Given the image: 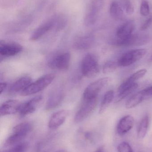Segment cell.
Here are the masks:
<instances>
[{"mask_svg":"<svg viewBox=\"0 0 152 152\" xmlns=\"http://www.w3.org/2000/svg\"><path fill=\"white\" fill-rule=\"evenodd\" d=\"M33 126L29 122H24L15 126L5 141V147L13 146L20 143L32 130Z\"/></svg>","mask_w":152,"mask_h":152,"instance_id":"1","label":"cell"},{"mask_svg":"<svg viewBox=\"0 0 152 152\" xmlns=\"http://www.w3.org/2000/svg\"><path fill=\"white\" fill-rule=\"evenodd\" d=\"M80 69L81 73L85 77H89L98 75L100 68L96 56L91 53L86 54L81 61Z\"/></svg>","mask_w":152,"mask_h":152,"instance_id":"2","label":"cell"},{"mask_svg":"<svg viewBox=\"0 0 152 152\" xmlns=\"http://www.w3.org/2000/svg\"><path fill=\"white\" fill-rule=\"evenodd\" d=\"M55 75L48 74L41 77L39 79L32 82L21 94L22 96H29L37 94L46 88L55 78Z\"/></svg>","mask_w":152,"mask_h":152,"instance_id":"3","label":"cell"},{"mask_svg":"<svg viewBox=\"0 0 152 152\" xmlns=\"http://www.w3.org/2000/svg\"><path fill=\"white\" fill-rule=\"evenodd\" d=\"M98 97L93 99H83L82 104L75 115V122L80 123L87 118L95 109Z\"/></svg>","mask_w":152,"mask_h":152,"instance_id":"4","label":"cell"},{"mask_svg":"<svg viewBox=\"0 0 152 152\" xmlns=\"http://www.w3.org/2000/svg\"><path fill=\"white\" fill-rule=\"evenodd\" d=\"M110 80L109 77L102 78L89 84L84 91L83 99H93L98 97V94L108 85Z\"/></svg>","mask_w":152,"mask_h":152,"instance_id":"5","label":"cell"},{"mask_svg":"<svg viewBox=\"0 0 152 152\" xmlns=\"http://www.w3.org/2000/svg\"><path fill=\"white\" fill-rule=\"evenodd\" d=\"M147 53L145 49L132 50L123 54L117 61L119 66L127 67L133 65L142 58Z\"/></svg>","mask_w":152,"mask_h":152,"instance_id":"6","label":"cell"},{"mask_svg":"<svg viewBox=\"0 0 152 152\" xmlns=\"http://www.w3.org/2000/svg\"><path fill=\"white\" fill-rule=\"evenodd\" d=\"M70 53H62L54 55L49 59L48 65L53 69L65 70L68 69L70 62Z\"/></svg>","mask_w":152,"mask_h":152,"instance_id":"7","label":"cell"},{"mask_svg":"<svg viewBox=\"0 0 152 152\" xmlns=\"http://www.w3.org/2000/svg\"><path fill=\"white\" fill-rule=\"evenodd\" d=\"M149 37L143 34H136L131 35L129 37L123 40L118 39L115 44L121 47H128L131 46H139L143 45L148 42Z\"/></svg>","mask_w":152,"mask_h":152,"instance_id":"8","label":"cell"},{"mask_svg":"<svg viewBox=\"0 0 152 152\" xmlns=\"http://www.w3.org/2000/svg\"><path fill=\"white\" fill-rule=\"evenodd\" d=\"M103 5V0H93L90 4L84 18L86 26H90L94 24Z\"/></svg>","mask_w":152,"mask_h":152,"instance_id":"9","label":"cell"},{"mask_svg":"<svg viewBox=\"0 0 152 152\" xmlns=\"http://www.w3.org/2000/svg\"><path fill=\"white\" fill-rule=\"evenodd\" d=\"M23 50L22 45L14 42L1 41L0 54L1 57H12L18 55Z\"/></svg>","mask_w":152,"mask_h":152,"instance_id":"10","label":"cell"},{"mask_svg":"<svg viewBox=\"0 0 152 152\" xmlns=\"http://www.w3.org/2000/svg\"><path fill=\"white\" fill-rule=\"evenodd\" d=\"M57 25V18L49 20L46 22L40 25L35 30L30 37L32 41H36L42 38L54 28H56Z\"/></svg>","mask_w":152,"mask_h":152,"instance_id":"11","label":"cell"},{"mask_svg":"<svg viewBox=\"0 0 152 152\" xmlns=\"http://www.w3.org/2000/svg\"><path fill=\"white\" fill-rule=\"evenodd\" d=\"M43 99V96H37L24 103L21 104L18 113L21 117H24L33 113L36 110Z\"/></svg>","mask_w":152,"mask_h":152,"instance_id":"12","label":"cell"},{"mask_svg":"<svg viewBox=\"0 0 152 152\" xmlns=\"http://www.w3.org/2000/svg\"><path fill=\"white\" fill-rule=\"evenodd\" d=\"M21 103L18 100H9L1 105L0 114L1 116L14 114L18 112Z\"/></svg>","mask_w":152,"mask_h":152,"instance_id":"13","label":"cell"},{"mask_svg":"<svg viewBox=\"0 0 152 152\" xmlns=\"http://www.w3.org/2000/svg\"><path fill=\"white\" fill-rule=\"evenodd\" d=\"M68 113V111L62 110L53 113L48 122L49 128L56 129L59 127L65 122Z\"/></svg>","mask_w":152,"mask_h":152,"instance_id":"14","label":"cell"},{"mask_svg":"<svg viewBox=\"0 0 152 152\" xmlns=\"http://www.w3.org/2000/svg\"><path fill=\"white\" fill-rule=\"evenodd\" d=\"M64 96V93L61 89H58L54 91L46 102V110H49L58 107L63 101Z\"/></svg>","mask_w":152,"mask_h":152,"instance_id":"15","label":"cell"},{"mask_svg":"<svg viewBox=\"0 0 152 152\" xmlns=\"http://www.w3.org/2000/svg\"><path fill=\"white\" fill-rule=\"evenodd\" d=\"M134 119L131 115H126L122 118L117 126V133L123 135L132 129L134 126Z\"/></svg>","mask_w":152,"mask_h":152,"instance_id":"16","label":"cell"},{"mask_svg":"<svg viewBox=\"0 0 152 152\" xmlns=\"http://www.w3.org/2000/svg\"><path fill=\"white\" fill-rule=\"evenodd\" d=\"M32 78L29 76H25L17 80L10 88V92L13 94L21 93L24 91L31 83Z\"/></svg>","mask_w":152,"mask_h":152,"instance_id":"17","label":"cell"},{"mask_svg":"<svg viewBox=\"0 0 152 152\" xmlns=\"http://www.w3.org/2000/svg\"><path fill=\"white\" fill-rule=\"evenodd\" d=\"M134 25L132 21H128L119 27L117 31V36L118 39L123 40L133 34Z\"/></svg>","mask_w":152,"mask_h":152,"instance_id":"18","label":"cell"},{"mask_svg":"<svg viewBox=\"0 0 152 152\" xmlns=\"http://www.w3.org/2000/svg\"><path fill=\"white\" fill-rule=\"evenodd\" d=\"M94 38L92 36L88 35L80 37L74 43V48L79 50L90 49L93 45Z\"/></svg>","mask_w":152,"mask_h":152,"instance_id":"19","label":"cell"},{"mask_svg":"<svg viewBox=\"0 0 152 152\" xmlns=\"http://www.w3.org/2000/svg\"><path fill=\"white\" fill-rule=\"evenodd\" d=\"M138 84L135 82L129 86L125 87H119L117 90V95L115 100V102H120L127 96H129V95L132 94L136 90L137 88H138Z\"/></svg>","mask_w":152,"mask_h":152,"instance_id":"20","label":"cell"},{"mask_svg":"<svg viewBox=\"0 0 152 152\" xmlns=\"http://www.w3.org/2000/svg\"><path fill=\"white\" fill-rule=\"evenodd\" d=\"M114 91L112 90H109L105 93L101 102L99 113L102 114L107 110L109 104L114 98Z\"/></svg>","mask_w":152,"mask_h":152,"instance_id":"21","label":"cell"},{"mask_svg":"<svg viewBox=\"0 0 152 152\" xmlns=\"http://www.w3.org/2000/svg\"><path fill=\"white\" fill-rule=\"evenodd\" d=\"M145 99L141 91L135 94L128 100L126 103L127 109H132L141 103Z\"/></svg>","mask_w":152,"mask_h":152,"instance_id":"22","label":"cell"},{"mask_svg":"<svg viewBox=\"0 0 152 152\" xmlns=\"http://www.w3.org/2000/svg\"><path fill=\"white\" fill-rule=\"evenodd\" d=\"M110 13L112 17L117 20H121L124 18L123 10L117 1H113L111 4Z\"/></svg>","mask_w":152,"mask_h":152,"instance_id":"23","label":"cell"},{"mask_svg":"<svg viewBox=\"0 0 152 152\" xmlns=\"http://www.w3.org/2000/svg\"><path fill=\"white\" fill-rule=\"evenodd\" d=\"M149 125V118L148 116L143 118L138 126L137 131V137L139 139H143L145 137Z\"/></svg>","mask_w":152,"mask_h":152,"instance_id":"24","label":"cell"},{"mask_svg":"<svg viewBox=\"0 0 152 152\" xmlns=\"http://www.w3.org/2000/svg\"><path fill=\"white\" fill-rule=\"evenodd\" d=\"M147 73V70L145 69H141L131 75L127 79L125 82L128 84H132L135 83V81L145 75Z\"/></svg>","mask_w":152,"mask_h":152,"instance_id":"25","label":"cell"},{"mask_svg":"<svg viewBox=\"0 0 152 152\" xmlns=\"http://www.w3.org/2000/svg\"><path fill=\"white\" fill-rule=\"evenodd\" d=\"M119 66L118 62L113 61H109L105 63L103 67V71L104 74H109L116 71Z\"/></svg>","mask_w":152,"mask_h":152,"instance_id":"26","label":"cell"},{"mask_svg":"<svg viewBox=\"0 0 152 152\" xmlns=\"http://www.w3.org/2000/svg\"><path fill=\"white\" fill-rule=\"evenodd\" d=\"M27 148V144L26 143H20L11 149L2 152H26Z\"/></svg>","mask_w":152,"mask_h":152,"instance_id":"27","label":"cell"},{"mask_svg":"<svg viewBox=\"0 0 152 152\" xmlns=\"http://www.w3.org/2000/svg\"><path fill=\"white\" fill-rule=\"evenodd\" d=\"M140 13L144 16H147L150 13V6L149 3L145 0H144L141 3L140 7Z\"/></svg>","mask_w":152,"mask_h":152,"instance_id":"28","label":"cell"},{"mask_svg":"<svg viewBox=\"0 0 152 152\" xmlns=\"http://www.w3.org/2000/svg\"><path fill=\"white\" fill-rule=\"evenodd\" d=\"M118 152H133L132 147L129 144L126 142L120 143L117 147Z\"/></svg>","mask_w":152,"mask_h":152,"instance_id":"29","label":"cell"},{"mask_svg":"<svg viewBox=\"0 0 152 152\" xmlns=\"http://www.w3.org/2000/svg\"><path fill=\"white\" fill-rule=\"evenodd\" d=\"M141 91L145 98L152 97V86L146 88Z\"/></svg>","mask_w":152,"mask_h":152,"instance_id":"30","label":"cell"},{"mask_svg":"<svg viewBox=\"0 0 152 152\" xmlns=\"http://www.w3.org/2000/svg\"><path fill=\"white\" fill-rule=\"evenodd\" d=\"M152 22V18H150L147 19L145 22L143 24L141 27V29L142 31L146 30L147 28H149V27L151 26Z\"/></svg>","mask_w":152,"mask_h":152,"instance_id":"31","label":"cell"},{"mask_svg":"<svg viewBox=\"0 0 152 152\" xmlns=\"http://www.w3.org/2000/svg\"><path fill=\"white\" fill-rule=\"evenodd\" d=\"M126 10L127 13L129 14H132L134 12V8L132 4L129 1L126 3Z\"/></svg>","mask_w":152,"mask_h":152,"instance_id":"32","label":"cell"},{"mask_svg":"<svg viewBox=\"0 0 152 152\" xmlns=\"http://www.w3.org/2000/svg\"><path fill=\"white\" fill-rule=\"evenodd\" d=\"M7 84L6 82H1L0 84L1 87V94L3 93L4 91L5 90V88L7 87Z\"/></svg>","mask_w":152,"mask_h":152,"instance_id":"33","label":"cell"},{"mask_svg":"<svg viewBox=\"0 0 152 152\" xmlns=\"http://www.w3.org/2000/svg\"><path fill=\"white\" fill-rule=\"evenodd\" d=\"M95 152H104V149L103 147H101L100 148H98Z\"/></svg>","mask_w":152,"mask_h":152,"instance_id":"34","label":"cell"},{"mask_svg":"<svg viewBox=\"0 0 152 152\" xmlns=\"http://www.w3.org/2000/svg\"><path fill=\"white\" fill-rule=\"evenodd\" d=\"M151 61H152V54L151 55Z\"/></svg>","mask_w":152,"mask_h":152,"instance_id":"35","label":"cell"}]
</instances>
